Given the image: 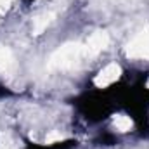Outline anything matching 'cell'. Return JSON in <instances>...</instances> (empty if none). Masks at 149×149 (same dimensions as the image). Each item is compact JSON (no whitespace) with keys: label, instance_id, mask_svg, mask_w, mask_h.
Masks as SVG:
<instances>
[{"label":"cell","instance_id":"7a4b0ae2","mask_svg":"<svg viewBox=\"0 0 149 149\" xmlns=\"http://www.w3.org/2000/svg\"><path fill=\"white\" fill-rule=\"evenodd\" d=\"M118 78H120V68L116 64H108L104 70H101V73L97 74L95 85L102 88V87H108V85L114 83Z\"/></svg>","mask_w":149,"mask_h":149},{"label":"cell","instance_id":"6da1fadb","mask_svg":"<svg viewBox=\"0 0 149 149\" xmlns=\"http://www.w3.org/2000/svg\"><path fill=\"white\" fill-rule=\"evenodd\" d=\"M128 54L132 57H139V59L149 57V28L142 30L139 35L132 38V42L128 43Z\"/></svg>","mask_w":149,"mask_h":149},{"label":"cell","instance_id":"3957f363","mask_svg":"<svg viewBox=\"0 0 149 149\" xmlns=\"http://www.w3.org/2000/svg\"><path fill=\"white\" fill-rule=\"evenodd\" d=\"M114 127H116L120 132H127V130L132 128V120H130L128 116H125V114H120V116L114 118Z\"/></svg>","mask_w":149,"mask_h":149},{"label":"cell","instance_id":"277c9868","mask_svg":"<svg viewBox=\"0 0 149 149\" xmlns=\"http://www.w3.org/2000/svg\"><path fill=\"white\" fill-rule=\"evenodd\" d=\"M10 2H12V0H0V12H3V10H5V7H7Z\"/></svg>","mask_w":149,"mask_h":149}]
</instances>
